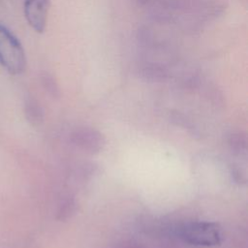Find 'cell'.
Masks as SVG:
<instances>
[{"instance_id":"6da1fadb","label":"cell","mask_w":248,"mask_h":248,"mask_svg":"<svg viewBox=\"0 0 248 248\" xmlns=\"http://www.w3.org/2000/svg\"><path fill=\"white\" fill-rule=\"evenodd\" d=\"M0 64L13 75L20 74L26 65L25 53L18 39L0 23Z\"/></svg>"},{"instance_id":"7a4b0ae2","label":"cell","mask_w":248,"mask_h":248,"mask_svg":"<svg viewBox=\"0 0 248 248\" xmlns=\"http://www.w3.org/2000/svg\"><path fill=\"white\" fill-rule=\"evenodd\" d=\"M179 234L186 242L196 245H215L221 238L217 225L208 222L186 224L180 228Z\"/></svg>"},{"instance_id":"3957f363","label":"cell","mask_w":248,"mask_h":248,"mask_svg":"<svg viewBox=\"0 0 248 248\" xmlns=\"http://www.w3.org/2000/svg\"><path fill=\"white\" fill-rule=\"evenodd\" d=\"M70 139L76 146L90 154L99 153L106 143L104 135L91 127L77 128L71 133Z\"/></svg>"},{"instance_id":"277c9868","label":"cell","mask_w":248,"mask_h":248,"mask_svg":"<svg viewBox=\"0 0 248 248\" xmlns=\"http://www.w3.org/2000/svg\"><path fill=\"white\" fill-rule=\"evenodd\" d=\"M49 0H25L24 15L29 25L39 33L44 32L47 19Z\"/></svg>"},{"instance_id":"5b68a950","label":"cell","mask_w":248,"mask_h":248,"mask_svg":"<svg viewBox=\"0 0 248 248\" xmlns=\"http://www.w3.org/2000/svg\"><path fill=\"white\" fill-rule=\"evenodd\" d=\"M76 210H77V202H76V200L74 198L68 197L61 203V205L58 209L57 218L61 221L68 220L75 214Z\"/></svg>"},{"instance_id":"8992f818","label":"cell","mask_w":248,"mask_h":248,"mask_svg":"<svg viewBox=\"0 0 248 248\" xmlns=\"http://www.w3.org/2000/svg\"><path fill=\"white\" fill-rule=\"evenodd\" d=\"M229 144L231 145L232 149L241 152L242 150L246 149V138L240 133H233L230 137Z\"/></svg>"}]
</instances>
